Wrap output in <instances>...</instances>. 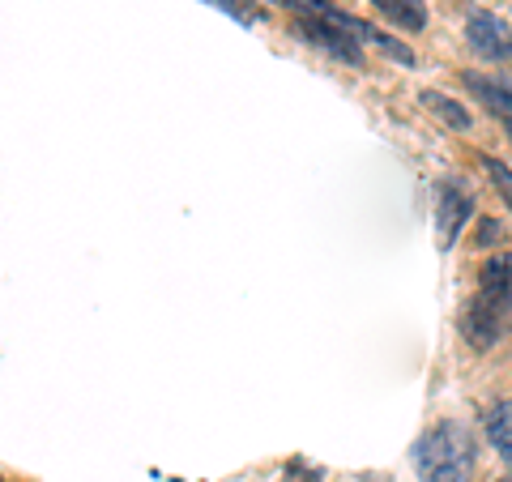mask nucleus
Masks as SVG:
<instances>
[{"label": "nucleus", "instance_id": "nucleus-1", "mask_svg": "<svg viewBox=\"0 0 512 482\" xmlns=\"http://www.w3.org/2000/svg\"><path fill=\"white\" fill-rule=\"evenodd\" d=\"M419 474L427 482H466L470 474V436L461 423H440L431 436H423L419 453Z\"/></svg>", "mask_w": 512, "mask_h": 482}, {"label": "nucleus", "instance_id": "nucleus-2", "mask_svg": "<svg viewBox=\"0 0 512 482\" xmlns=\"http://www.w3.org/2000/svg\"><path fill=\"white\" fill-rule=\"evenodd\" d=\"M504 325H512V295L504 286H483V295H474L466 316H461V333H466L478 350H487L495 337L504 333Z\"/></svg>", "mask_w": 512, "mask_h": 482}, {"label": "nucleus", "instance_id": "nucleus-3", "mask_svg": "<svg viewBox=\"0 0 512 482\" xmlns=\"http://www.w3.org/2000/svg\"><path fill=\"white\" fill-rule=\"evenodd\" d=\"M466 39L483 60H512V26L491 13H474L466 22Z\"/></svg>", "mask_w": 512, "mask_h": 482}, {"label": "nucleus", "instance_id": "nucleus-4", "mask_svg": "<svg viewBox=\"0 0 512 482\" xmlns=\"http://www.w3.org/2000/svg\"><path fill=\"white\" fill-rule=\"evenodd\" d=\"M295 13H299V30H303V35H308L316 47H325V52H333V56L346 60V64H359V60H363L359 43L350 39V35H342L338 26L320 22V18H312V13H303V9H295Z\"/></svg>", "mask_w": 512, "mask_h": 482}, {"label": "nucleus", "instance_id": "nucleus-5", "mask_svg": "<svg viewBox=\"0 0 512 482\" xmlns=\"http://www.w3.org/2000/svg\"><path fill=\"white\" fill-rule=\"evenodd\" d=\"M466 86L491 107V116H500L504 124H512V82L508 77H478V73H470Z\"/></svg>", "mask_w": 512, "mask_h": 482}, {"label": "nucleus", "instance_id": "nucleus-6", "mask_svg": "<svg viewBox=\"0 0 512 482\" xmlns=\"http://www.w3.org/2000/svg\"><path fill=\"white\" fill-rule=\"evenodd\" d=\"M470 214V201H466V192L461 188H440V248H448L457 239V227L466 222Z\"/></svg>", "mask_w": 512, "mask_h": 482}, {"label": "nucleus", "instance_id": "nucleus-7", "mask_svg": "<svg viewBox=\"0 0 512 482\" xmlns=\"http://www.w3.org/2000/svg\"><path fill=\"white\" fill-rule=\"evenodd\" d=\"M487 436L500 448V457L512 465V401H500V406L487 414Z\"/></svg>", "mask_w": 512, "mask_h": 482}, {"label": "nucleus", "instance_id": "nucleus-8", "mask_svg": "<svg viewBox=\"0 0 512 482\" xmlns=\"http://www.w3.org/2000/svg\"><path fill=\"white\" fill-rule=\"evenodd\" d=\"M372 5L384 13V18H393L402 30H423L427 26V13L419 0H372Z\"/></svg>", "mask_w": 512, "mask_h": 482}, {"label": "nucleus", "instance_id": "nucleus-9", "mask_svg": "<svg viewBox=\"0 0 512 482\" xmlns=\"http://www.w3.org/2000/svg\"><path fill=\"white\" fill-rule=\"evenodd\" d=\"M423 107H427V111H436V116H440L448 128H457V133H466V128H470V116H466V111H461V103L448 99V94L423 90Z\"/></svg>", "mask_w": 512, "mask_h": 482}, {"label": "nucleus", "instance_id": "nucleus-10", "mask_svg": "<svg viewBox=\"0 0 512 482\" xmlns=\"http://www.w3.org/2000/svg\"><path fill=\"white\" fill-rule=\"evenodd\" d=\"M478 167H483V171L491 175V184L500 188V197L508 201V210H512V171H508L504 163H495L491 154H478Z\"/></svg>", "mask_w": 512, "mask_h": 482}, {"label": "nucleus", "instance_id": "nucleus-11", "mask_svg": "<svg viewBox=\"0 0 512 482\" xmlns=\"http://www.w3.org/2000/svg\"><path fill=\"white\" fill-rule=\"evenodd\" d=\"M508 137H512V124H508Z\"/></svg>", "mask_w": 512, "mask_h": 482}, {"label": "nucleus", "instance_id": "nucleus-12", "mask_svg": "<svg viewBox=\"0 0 512 482\" xmlns=\"http://www.w3.org/2000/svg\"><path fill=\"white\" fill-rule=\"evenodd\" d=\"M500 482H512V478H500Z\"/></svg>", "mask_w": 512, "mask_h": 482}]
</instances>
